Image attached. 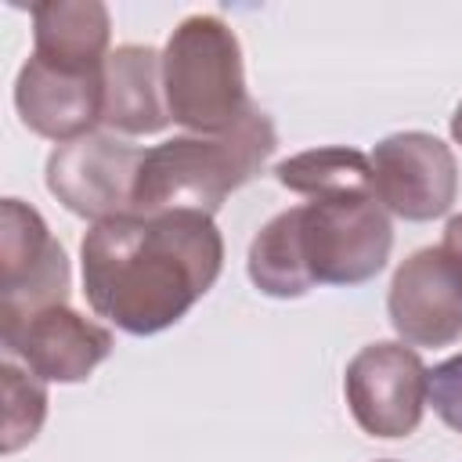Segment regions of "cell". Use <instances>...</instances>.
Here are the masks:
<instances>
[{
    "mask_svg": "<svg viewBox=\"0 0 462 462\" xmlns=\"http://www.w3.org/2000/svg\"><path fill=\"white\" fill-rule=\"evenodd\" d=\"M90 310L130 336L177 325L220 278L224 235L206 213H126L79 242Z\"/></svg>",
    "mask_w": 462,
    "mask_h": 462,
    "instance_id": "6da1fadb",
    "label": "cell"
},
{
    "mask_svg": "<svg viewBox=\"0 0 462 462\" xmlns=\"http://www.w3.org/2000/svg\"><path fill=\"white\" fill-rule=\"evenodd\" d=\"M278 148L271 116L253 105L224 134H188L144 148L134 206L137 213H206L213 217L231 191L249 184Z\"/></svg>",
    "mask_w": 462,
    "mask_h": 462,
    "instance_id": "7a4b0ae2",
    "label": "cell"
},
{
    "mask_svg": "<svg viewBox=\"0 0 462 462\" xmlns=\"http://www.w3.org/2000/svg\"><path fill=\"white\" fill-rule=\"evenodd\" d=\"M166 112L191 134H224L249 108L242 43L220 14H188L162 47Z\"/></svg>",
    "mask_w": 462,
    "mask_h": 462,
    "instance_id": "3957f363",
    "label": "cell"
},
{
    "mask_svg": "<svg viewBox=\"0 0 462 462\" xmlns=\"http://www.w3.org/2000/svg\"><path fill=\"white\" fill-rule=\"evenodd\" d=\"M285 213L310 285H361L390 260L393 224L375 191L310 199Z\"/></svg>",
    "mask_w": 462,
    "mask_h": 462,
    "instance_id": "277c9868",
    "label": "cell"
},
{
    "mask_svg": "<svg viewBox=\"0 0 462 462\" xmlns=\"http://www.w3.org/2000/svg\"><path fill=\"white\" fill-rule=\"evenodd\" d=\"M343 397L354 422L379 440H401L419 430L426 397H430V368L419 350L408 343L379 339L361 346L343 372Z\"/></svg>",
    "mask_w": 462,
    "mask_h": 462,
    "instance_id": "5b68a950",
    "label": "cell"
},
{
    "mask_svg": "<svg viewBox=\"0 0 462 462\" xmlns=\"http://www.w3.org/2000/svg\"><path fill=\"white\" fill-rule=\"evenodd\" d=\"M72 267L40 209L22 199L0 202V321L69 303Z\"/></svg>",
    "mask_w": 462,
    "mask_h": 462,
    "instance_id": "8992f818",
    "label": "cell"
},
{
    "mask_svg": "<svg viewBox=\"0 0 462 462\" xmlns=\"http://www.w3.org/2000/svg\"><path fill=\"white\" fill-rule=\"evenodd\" d=\"M144 148L119 141L116 134H87L58 144L47 155V191L83 220H116L137 213L134 184Z\"/></svg>",
    "mask_w": 462,
    "mask_h": 462,
    "instance_id": "52a82bcc",
    "label": "cell"
},
{
    "mask_svg": "<svg viewBox=\"0 0 462 462\" xmlns=\"http://www.w3.org/2000/svg\"><path fill=\"white\" fill-rule=\"evenodd\" d=\"M368 159L372 188L386 213L422 224L444 217L455 206L458 162L440 137L426 130H401L383 137Z\"/></svg>",
    "mask_w": 462,
    "mask_h": 462,
    "instance_id": "ba28073f",
    "label": "cell"
},
{
    "mask_svg": "<svg viewBox=\"0 0 462 462\" xmlns=\"http://www.w3.org/2000/svg\"><path fill=\"white\" fill-rule=\"evenodd\" d=\"M386 314L408 346H451L462 339V267L440 249H415L390 282Z\"/></svg>",
    "mask_w": 462,
    "mask_h": 462,
    "instance_id": "9c48e42d",
    "label": "cell"
},
{
    "mask_svg": "<svg viewBox=\"0 0 462 462\" xmlns=\"http://www.w3.org/2000/svg\"><path fill=\"white\" fill-rule=\"evenodd\" d=\"M0 343L43 383H83L112 354V332L69 303L0 321Z\"/></svg>",
    "mask_w": 462,
    "mask_h": 462,
    "instance_id": "30bf717a",
    "label": "cell"
},
{
    "mask_svg": "<svg viewBox=\"0 0 462 462\" xmlns=\"http://www.w3.org/2000/svg\"><path fill=\"white\" fill-rule=\"evenodd\" d=\"M101 72H69L40 58H29L14 79V108L22 123L32 134L58 144L94 134L105 101Z\"/></svg>",
    "mask_w": 462,
    "mask_h": 462,
    "instance_id": "8fae6325",
    "label": "cell"
},
{
    "mask_svg": "<svg viewBox=\"0 0 462 462\" xmlns=\"http://www.w3.org/2000/svg\"><path fill=\"white\" fill-rule=\"evenodd\" d=\"M101 126L108 134L144 137L170 123L162 94V54L148 43H123L105 58Z\"/></svg>",
    "mask_w": 462,
    "mask_h": 462,
    "instance_id": "7c38bea8",
    "label": "cell"
},
{
    "mask_svg": "<svg viewBox=\"0 0 462 462\" xmlns=\"http://www.w3.org/2000/svg\"><path fill=\"white\" fill-rule=\"evenodd\" d=\"M32 14V58L69 69L101 72L112 36V18L101 0H43Z\"/></svg>",
    "mask_w": 462,
    "mask_h": 462,
    "instance_id": "4fadbf2b",
    "label": "cell"
},
{
    "mask_svg": "<svg viewBox=\"0 0 462 462\" xmlns=\"http://www.w3.org/2000/svg\"><path fill=\"white\" fill-rule=\"evenodd\" d=\"M282 188L307 195V199H336V195H361L372 188V159L346 144L307 148L274 166Z\"/></svg>",
    "mask_w": 462,
    "mask_h": 462,
    "instance_id": "5bb4252c",
    "label": "cell"
},
{
    "mask_svg": "<svg viewBox=\"0 0 462 462\" xmlns=\"http://www.w3.org/2000/svg\"><path fill=\"white\" fill-rule=\"evenodd\" d=\"M0 383H4V437H0V448H4V455H14L18 448H25L40 433V426L47 419V386L29 368H18L14 357H4Z\"/></svg>",
    "mask_w": 462,
    "mask_h": 462,
    "instance_id": "9a60e30c",
    "label": "cell"
},
{
    "mask_svg": "<svg viewBox=\"0 0 462 462\" xmlns=\"http://www.w3.org/2000/svg\"><path fill=\"white\" fill-rule=\"evenodd\" d=\"M426 404H433V411L440 415V422L455 433H462V354L440 361L430 368V397Z\"/></svg>",
    "mask_w": 462,
    "mask_h": 462,
    "instance_id": "2e32d148",
    "label": "cell"
},
{
    "mask_svg": "<svg viewBox=\"0 0 462 462\" xmlns=\"http://www.w3.org/2000/svg\"><path fill=\"white\" fill-rule=\"evenodd\" d=\"M440 249L462 267V213L458 217H451L448 224H444V238H440Z\"/></svg>",
    "mask_w": 462,
    "mask_h": 462,
    "instance_id": "e0dca14e",
    "label": "cell"
},
{
    "mask_svg": "<svg viewBox=\"0 0 462 462\" xmlns=\"http://www.w3.org/2000/svg\"><path fill=\"white\" fill-rule=\"evenodd\" d=\"M451 137H455V144H462V101H458V108L451 116Z\"/></svg>",
    "mask_w": 462,
    "mask_h": 462,
    "instance_id": "ac0fdd59",
    "label": "cell"
},
{
    "mask_svg": "<svg viewBox=\"0 0 462 462\" xmlns=\"http://www.w3.org/2000/svg\"><path fill=\"white\" fill-rule=\"evenodd\" d=\"M379 462H390V458H379Z\"/></svg>",
    "mask_w": 462,
    "mask_h": 462,
    "instance_id": "d6986e66",
    "label": "cell"
}]
</instances>
